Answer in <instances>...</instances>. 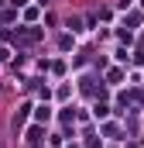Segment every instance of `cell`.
Listing matches in <instances>:
<instances>
[{
  "label": "cell",
  "instance_id": "obj_1",
  "mask_svg": "<svg viewBox=\"0 0 144 148\" xmlns=\"http://www.w3.org/2000/svg\"><path fill=\"white\" fill-rule=\"evenodd\" d=\"M3 59H7V48H0V62H3Z\"/></svg>",
  "mask_w": 144,
  "mask_h": 148
}]
</instances>
